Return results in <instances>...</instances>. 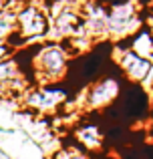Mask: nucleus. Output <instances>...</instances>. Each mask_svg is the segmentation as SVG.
Returning <instances> with one entry per match:
<instances>
[{
  "mask_svg": "<svg viewBox=\"0 0 153 159\" xmlns=\"http://www.w3.org/2000/svg\"><path fill=\"white\" fill-rule=\"evenodd\" d=\"M69 66V54L67 48L63 44H47L40 47V51L34 57V69L40 75V79L47 81H59L61 77H65Z\"/></svg>",
  "mask_w": 153,
  "mask_h": 159,
  "instance_id": "f257e3e1",
  "label": "nucleus"
},
{
  "mask_svg": "<svg viewBox=\"0 0 153 159\" xmlns=\"http://www.w3.org/2000/svg\"><path fill=\"white\" fill-rule=\"evenodd\" d=\"M14 28L26 39H36V36L47 34V16L38 6H24L22 10H18L14 14Z\"/></svg>",
  "mask_w": 153,
  "mask_h": 159,
  "instance_id": "f03ea898",
  "label": "nucleus"
},
{
  "mask_svg": "<svg viewBox=\"0 0 153 159\" xmlns=\"http://www.w3.org/2000/svg\"><path fill=\"white\" fill-rule=\"evenodd\" d=\"M119 95V83L113 77L101 79L99 83H95L85 95V105L89 109H99L105 107Z\"/></svg>",
  "mask_w": 153,
  "mask_h": 159,
  "instance_id": "7ed1b4c3",
  "label": "nucleus"
},
{
  "mask_svg": "<svg viewBox=\"0 0 153 159\" xmlns=\"http://www.w3.org/2000/svg\"><path fill=\"white\" fill-rule=\"evenodd\" d=\"M67 93H65L61 87H40L36 91H30L26 93V105L28 107H34L38 111H51L55 109L59 103L65 101Z\"/></svg>",
  "mask_w": 153,
  "mask_h": 159,
  "instance_id": "20e7f679",
  "label": "nucleus"
},
{
  "mask_svg": "<svg viewBox=\"0 0 153 159\" xmlns=\"http://www.w3.org/2000/svg\"><path fill=\"white\" fill-rule=\"evenodd\" d=\"M119 62H121V69L125 70V75L129 79H133V81H145L149 70H151V66H153L149 62V58L139 57V54H135L133 51L123 52V57H121Z\"/></svg>",
  "mask_w": 153,
  "mask_h": 159,
  "instance_id": "39448f33",
  "label": "nucleus"
},
{
  "mask_svg": "<svg viewBox=\"0 0 153 159\" xmlns=\"http://www.w3.org/2000/svg\"><path fill=\"white\" fill-rule=\"evenodd\" d=\"M77 139L81 141L83 145H87L89 149H99L103 143V135L99 131V127L95 125H85L77 131Z\"/></svg>",
  "mask_w": 153,
  "mask_h": 159,
  "instance_id": "423d86ee",
  "label": "nucleus"
},
{
  "mask_svg": "<svg viewBox=\"0 0 153 159\" xmlns=\"http://www.w3.org/2000/svg\"><path fill=\"white\" fill-rule=\"evenodd\" d=\"M18 79V65L12 58H2L0 61V85H8V83Z\"/></svg>",
  "mask_w": 153,
  "mask_h": 159,
  "instance_id": "0eeeda50",
  "label": "nucleus"
},
{
  "mask_svg": "<svg viewBox=\"0 0 153 159\" xmlns=\"http://www.w3.org/2000/svg\"><path fill=\"white\" fill-rule=\"evenodd\" d=\"M12 30H14V14L0 10V43H4Z\"/></svg>",
  "mask_w": 153,
  "mask_h": 159,
  "instance_id": "6e6552de",
  "label": "nucleus"
},
{
  "mask_svg": "<svg viewBox=\"0 0 153 159\" xmlns=\"http://www.w3.org/2000/svg\"><path fill=\"white\" fill-rule=\"evenodd\" d=\"M56 159H87V157L81 155V153H67V151H63V153L56 155Z\"/></svg>",
  "mask_w": 153,
  "mask_h": 159,
  "instance_id": "1a4fd4ad",
  "label": "nucleus"
},
{
  "mask_svg": "<svg viewBox=\"0 0 153 159\" xmlns=\"http://www.w3.org/2000/svg\"><path fill=\"white\" fill-rule=\"evenodd\" d=\"M8 52H10V47H8L6 43H0V61L8 57Z\"/></svg>",
  "mask_w": 153,
  "mask_h": 159,
  "instance_id": "9d476101",
  "label": "nucleus"
},
{
  "mask_svg": "<svg viewBox=\"0 0 153 159\" xmlns=\"http://www.w3.org/2000/svg\"><path fill=\"white\" fill-rule=\"evenodd\" d=\"M2 157H4V153H2V151H0V159H2Z\"/></svg>",
  "mask_w": 153,
  "mask_h": 159,
  "instance_id": "9b49d317",
  "label": "nucleus"
}]
</instances>
